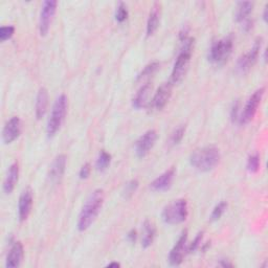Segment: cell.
Returning <instances> with one entry per match:
<instances>
[{
	"label": "cell",
	"instance_id": "5bb4252c",
	"mask_svg": "<svg viewBox=\"0 0 268 268\" xmlns=\"http://www.w3.org/2000/svg\"><path fill=\"white\" fill-rule=\"evenodd\" d=\"M66 159L65 155L61 154L58 155L53 161L48 171V179L53 184L60 182L62 177H63L66 168Z\"/></svg>",
	"mask_w": 268,
	"mask_h": 268
},
{
	"label": "cell",
	"instance_id": "d4e9b609",
	"mask_svg": "<svg viewBox=\"0 0 268 268\" xmlns=\"http://www.w3.org/2000/svg\"><path fill=\"white\" fill-rule=\"evenodd\" d=\"M159 66H160V64L158 63V62H152V63L148 64L145 68L141 70V72L137 76V80L142 81V80H146V79L152 77L158 70Z\"/></svg>",
	"mask_w": 268,
	"mask_h": 268
},
{
	"label": "cell",
	"instance_id": "484cf974",
	"mask_svg": "<svg viewBox=\"0 0 268 268\" xmlns=\"http://www.w3.org/2000/svg\"><path fill=\"white\" fill-rule=\"evenodd\" d=\"M260 163H261V160H260V155L258 153L251 155L246 164L247 171H249L250 173H257L260 169Z\"/></svg>",
	"mask_w": 268,
	"mask_h": 268
},
{
	"label": "cell",
	"instance_id": "9a60e30c",
	"mask_svg": "<svg viewBox=\"0 0 268 268\" xmlns=\"http://www.w3.org/2000/svg\"><path fill=\"white\" fill-rule=\"evenodd\" d=\"M174 177H175V169H170L162 173L156 179H154L150 184V189L154 192L167 191L171 188Z\"/></svg>",
	"mask_w": 268,
	"mask_h": 268
},
{
	"label": "cell",
	"instance_id": "ba28073f",
	"mask_svg": "<svg viewBox=\"0 0 268 268\" xmlns=\"http://www.w3.org/2000/svg\"><path fill=\"white\" fill-rule=\"evenodd\" d=\"M57 6L58 3L56 0H46V2L43 3L39 19V32L41 36L47 35L57 10Z\"/></svg>",
	"mask_w": 268,
	"mask_h": 268
},
{
	"label": "cell",
	"instance_id": "d6a6232c",
	"mask_svg": "<svg viewBox=\"0 0 268 268\" xmlns=\"http://www.w3.org/2000/svg\"><path fill=\"white\" fill-rule=\"evenodd\" d=\"M90 172H91V166H90V163H85L83 164V166H82L81 170H80V178L81 179H86L88 178V176L90 175Z\"/></svg>",
	"mask_w": 268,
	"mask_h": 268
},
{
	"label": "cell",
	"instance_id": "f546056e",
	"mask_svg": "<svg viewBox=\"0 0 268 268\" xmlns=\"http://www.w3.org/2000/svg\"><path fill=\"white\" fill-rule=\"evenodd\" d=\"M184 132H185V127L181 126L179 128H177L171 135V138H170V141L172 145H177V143H179L181 141V139L183 138V135H184Z\"/></svg>",
	"mask_w": 268,
	"mask_h": 268
},
{
	"label": "cell",
	"instance_id": "4dcf8cb0",
	"mask_svg": "<svg viewBox=\"0 0 268 268\" xmlns=\"http://www.w3.org/2000/svg\"><path fill=\"white\" fill-rule=\"evenodd\" d=\"M14 32L15 28L13 26L2 27V29H0V40H2L3 42L6 40H9L14 35Z\"/></svg>",
	"mask_w": 268,
	"mask_h": 268
},
{
	"label": "cell",
	"instance_id": "8fae6325",
	"mask_svg": "<svg viewBox=\"0 0 268 268\" xmlns=\"http://www.w3.org/2000/svg\"><path fill=\"white\" fill-rule=\"evenodd\" d=\"M157 139L155 130H149L143 133L135 143V152L138 157H145L154 147Z\"/></svg>",
	"mask_w": 268,
	"mask_h": 268
},
{
	"label": "cell",
	"instance_id": "44dd1931",
	"mask_svg": "<svg viewBox=\"0 0 268 268\" xmlns=\"http://www.w3.org/2000/svg\"><path fill=\"white\" fill-rule=\"evenodd\" d=\"M156 235V229L155 225L149 221L146 220L143 222L142 225V237H141V245L143 249H148L149 246L152 245Z\"/></svg>",
	"mask_w": 268,
	"mask_h": 268
},
{
	"label": "cell",
	"instance_id": "8d00e7d4",
	"mask_svg": "<svg viewBox=\"0 0 268 268\" xmlns=\"http://www.w3.org/2000/svg\"><path fill=\"white\" fill-rule=\"evenodd\" d=\"M267 6L265 7V10H264V15H263V18H264V20H265V21H266V20H267Z\"/></svg>",
	"mask_w": 268,
	"mask_h": 268
},
{
	"label": "cell",
	"instance_id": "d590c367",
	"mask_svg": "<svg viewBox=\"0 0 268 268\" xmlns=\"http://www.w3.org/2000/svg\"><path fill=\"white\" fill-rule=\"evenodd\" d=\"M221 266H223V267H232L233 266V264H231V263H229V262H225L224 260L221 262Z\"/></svg>",
	"mask_w": 268,
	"mask_h": 268
},
{
	"label": "cell",
	"instance_id": "cb8c5ba5",
	"mask_svg": "<svg viewBox=\"0 0 268 268\" xmlns=\"http://www.w3.org/2000/svg\"><path fill=\"white\" fill-rule=\"evenodd\" d=\"M111 162V155L109 153H107L106 151L102 150L99 154V157L96 159V162H95V168L98 171H105L108 167L109 164Z\"/></svg>",
	"mask_w": 268,
	"mask_h": 268
},
{
	"label": "cell",
	"instance_id": "30bf717a",
	"mask_svg": "<svg viewBox=\"0 0 268 268\" xmlns=\"http://www.w3.org/2000/svg\"><path fill=\"white\" fill-rule=\"evenodd\" d=\"M187 242H188V231H183L170 252L169 255V262L173 266H178L181 264L183 261L184 255L188 253V247H187Z\"/></svg>",
	"mask_w": 268,
	"mask_h": 268
},
{
	"label": "cell",
	"instance_id": "603a6c76",
	"mask_svg": "<svg viewBox=\"0 0 268 268\" xmlns=\"http://www.w3.org/2000/svg\"><path fill=\"white\" fill-rule=\"evenodd\" d=\"M159 26V12L157 8L150 13L147 21V36H152Z\"/></svg>",
	"mask_w": 268,
	"mask_h": 268
},
{
	"label": "cell",
	"instance_id": "4fadbf2b",
	"mask_svg": "<svg viewBox=\"0 0 268 268\" xmlns=\"http://www.w3.org/2000/svg\"><path fill=\"white\" fill-rule=\"evenodd\" d=\"M172 88L173 84L171 82L162 84L154 94V98L152 100V107L155 110H161L164 106L167 105L171 95H172Z\"/></svg>",
	"mask_w": 268,
	"mask_h": 268
},
{
	"label": "cell",
	"instance_id": "ac0fdd59",
	"mask_svg": "<svg viewBox=\"0 0 268 268\" xmlns=\"http://www.w3.org/2000/svg\"><path fill=\"white\" fill-rule=\"evenodd\" d=\"M47 106H48V92L46 88L42 87L39 89L36 99L35 112H36V117L38 119H41L44 116Z\"/></svg>",
	"mask_w": 268,
	"mask_h": 268
},
{
	"label": "cell",
	"instance_id": "3957f363",
	"mask_svg": "<svg viewBox=\"0 0 268 268\" xmlns=\"http://www.w3.org/2000/svg\"><path fill=\"white\" fill-rule=\"evenodd\" d=\"M182 46L181 50L177 56V59L175 61V64L172 70L171 75V83L177 84L184 78L185 74L188 71L189 64L191 61V56L193 52V46H194V39L193 38H185L184 40L181 41Z\"/></svg>",
	"mask_w": 268,
	"mask_h": 268
},
{
	"label": "cell",
	"instance_id": "f1b7e54d",
	"mask_svg": "<svg viewBox=\"0 0 268 268\" xmlns=\"http://www.w3.org/2000/svg\"><path fill=\"white\" fill-rule=\"evenodd\" d=\"M226 208H228V203L224 202V201H222V202H220L219 204H217L216 207H215V209H214L213 212H212L211 220H212V221H217V220H219V219L221 218V216L223 215V213L225 212Z\"/></svg>",
	"mask_w": 268,
	"mask_h": 268
},
{
	"label": "cell",
	"instance_id": "8992f818",
	"mask_svg": "<svg viewBox=\"0 0 268 268\" xmlns=\"http://www.w3.org/2000/svg\"><path fill=\"white\" fill-rule=\"evenodd\" d=\"M234 46V40L232 36L220 39L213 43L210 53L209 60L212 63L222 64L230 57Z\"/></svg>",
	"mask_w": 268,
	"mask_h": 268
},
{
	"label": "cell",
	"instance_id": "7402d4cb",
	"mask_svg": "<svg viewBox=\"0 0 268 268\" xmlns=\"http://www.w3.org/2000/svg\"><path fill=\"white\" fill-rule=\"evenodd\" d=\"M254 4L250 2H244V3H239L237 7V12H236V20L239 22H243L247 19V17L250 16V14L253 12Z\"/></svg>",
	"mask_w": 268,
	"mask_h": 268
},
{
	"label": "cell",
	"instance_id": "2e32d148",
	"mask_svg": "<svg viewBox=\"0 0 268 268\" xmlns=\"http://www.w3.org/2000/svg\"><path fill=\"white\" fill-rule=\"evenodd\" d=\"M33 207V194L30 189L25 190L19 198L18 214L20 221H26L31 214Z\"/></svg>",
	"mask_w": 268,
	"mask_h": 268
},
{
	"label": "cell",
	"instance_id": "4316f807",
	"mask_svg": "<svg viewBox=\"0 0 268 268\" xmlns=\"http://www.w3.org/2000/svg\"><path fill=\"white\" fill-rule=\"evenodd\" d=\"M128 18V10L125 4L119 3V5L116 8V12H115V19L116 21L121 23L124 21H126Z\"/></svg>",
	"mask_w": 268,
	"mask_h": 268
},
{
	"label": "cell",
	"instance_id": "ffe728a7",
	"mask_svg": "<svg viewBox=\"0 0 268 268\" xmlns=\"http://www.w3.org/2000/svg\"><path fill=\"white\" fill-rule=\"evenodd\" d=\"M151 85L149 83L142 85L140 87V89L137 91V93L135 94V96L133 98L132 101V105L134 108L136 109H141L143 107H146L148 105V100L150 96V92H151Z\"/></svg>",
	"mask_w": 268,
	"mask_h": 268
},
{
	"label": "cell",
	"instance_id": "1f68e13d",
	"mask_svg": "<svg viewBox=\"0 0 268 268\" xmlns=\"http://www.w3.org/2000/svg\"><path fill=\"white\" fill-rule=\"evenodd\" d=\"M202 239H203V233H199L196 238L194 239V241L188 246V253H194L196 252L200 245H201V242H202Z\"/></svg>",
	"mask_w": 268,
	"mask_h": 268
},
{
	"label": "cell",
	"instance_id": "5b68a950",
	"mask_svg": "<svg viewBox=\"0 0 268 268\" xmlns=\"http://www.w3.org/2000/svg\"><path fill=\"white\" fill-rule=\"evenodd\" d=\"M188 217V203L184 199H178L163 209L161 218L167 224H179Z\"/></svg>",
	"mask_w": 268,
	"mask_h": 268
},
{
	"label": "cell",
	"instance_id": "d6986e66",
	"mask_svg": "<svg viewBox=\"0 0 268 268\" xmlns=\"http://www.w3.org/2000/svg\"><path fill=\"white\" fill-rule=\"evenodd\" d=\"M18 177H19V166L17 162H15L11 164V167L9 168L7 176L4 181V191L6 194H11L14 191L16 183L18 182Z\"/></svg>",
	"mask_w": 268,
	"mask_h": 268
},
{
	"label": "cell",
	"instance_id": "6da1fadb",
	"mask_svg": "<svg viewBox=\"0 0 268 268\" xmlns=\"http://www.w3.org/2000/svg\"><path fill=\"white\" fill-rule=\"evenodd\" d=\"M104 191L95 190L92 192L87 200L85 201L83 209H82L79 220H78V230L80 232H84L90 228V225L95 221L99 216L103 203H104Z\"/></svg>",
	"mask_w": 268,
	"mask_h": 268
},
{
	"label": "cell",
	"instance_id": "9c48e42d",
	"mask_svg": "<svg viewBox=\"0 0 268 268\" xmlns=\"http://www.w3.org/2000/svg\"><path fill=\"white\" fill-rule=\"evenodd\" d=\"M262 38H258L255 41V44L254 46L250 50L249 53H246L245 55H243L242 57H240V59L238 60V64H237V69L241 72V74H245L249 71L257 62L259 54H260V50L262 47Z\"/></svg>",
	"mask_w": 268,
	"mask_h": 268
},
{
	"label": "cell",
	"instance_id": "e0dca14e",
	"mask_svg": "<svg viewBox=\"0 0 268 268\" xmlns=\"http://www.w3.org/2000/svg\"><path fill=\"white\" fill-rule=\"evenodd\" d=\"M25 255V250L23 245L21 242H14L12 245L11 250L7 256V261H6V266L8 268H15L20 266L23 259Z\"/></svg>",
	"mask_w": 268,
	"mask_h": 268
},
{
	"label": "cell",
	"instance_id": "836d02e7",
	"mask_svg": "<svg viewBox=\"0 0 268 268\" xmlns=\"http://www.w3.org/2000/svg\"><path fill=\"white\" fill-rule=\"evenodd\" d=\"M127 239L130 243H135L136 239H137V233L135 230H131L128 235H127Z\"/></svg>",
	"mask_w": 268,
	"mask_h": 268
},
{
	"label": "cell",
	"instance_id": "83f0119b",
	"mask_svg": "<svg viewBox=\"0 0 268 268\" xmlns=\"http://www.w3.org/2000/svg\"><path fill=\"white\" fill-rule=\"evenodd\" d=\"M138 189V181L136 179H132L130 181H128L125 187H124V196H125V198H130L135 192L136 190Z\"/></svg>",
	"mask_w": 268,
	"mask_h": 268
},
{
	"label": "cell",
	"instance_id": "277c9868",
	"mask_svg": "<svg viewBox=\"0 0 268 268\" xmlns=\"http://www.w3.org/2000/svg\"><path fill=\"white\" fill-rule=\"evenodd\" d=\"M67 106H68L67 96L65 94H61L55 102L51 116L47 121L46 132L50 137L54 136L60 130L62 124H63L65 119Z\"/></svg>",
	"mask_w": 268,
	"mask_h": 268
},
{
	"label": "cell",
	"instance_id": "7c38bea8",
	"mask_svg": "<svg viewBox=\"0 0 268 268\" xmlns=\"http://www.w3.org/2000/svg\"><path fill=\"white\" fill-rule=\"evenodd\" d=\"M21 133V119L18 116H13L3 130V140L5 143H12Z\"/></svg>",
	"mask_w": 268,
	"mask_h": 268
},
{
	"label": "cell",
	"instance_id": "e575fe53",
	"mask_svg": "<svg viewBox=\"0 0 268 268\" xmlns=\"http://www.w3.org/2000/svg\"><path fill=\"white\" fill-rule=\"evenodd\" d=\"M108 267H119L120 266V264L119 263H117V262H111V263H109L108 265H107Z\"/></svg>",
	"mask_w": 268,
	"mask_h": 268
},
{
	"label": "cell",
	"instance_id": "7a4b0ae2",
	"mask_svg": "<svg viewBox=\"0 0 268 268\" xmlns=\"http://www.w3.org/2000/svg\"><path fill=\"white\" fill-rule=\"evenodd\" d=\"M220 161V152L216 147H204L194 151L190 156L192 167L200 172L214 170Z\"/></svg>",
	"mask_w": 268,
	"mask_h": 268
},
{
	"label": "cell",
	"instance_id": "52a82bcc",
	"mask_svg": "<svg viewBox=\"0 0 268 268\" xmlns=\"http://www.w3.org/2000/svg\"><path fill=\"white\" fill-rule=\"evenodd\" d=\"M264 92H265V88L261 87L258 90H256L249 99V101H247L245 107L243 108V111L239 114L238 119L241 125H246V124H249L250 121L253 120V118L257 113L259 105L261 104Z\"/></svg>",
	"mask_w": 268,
	"mask_h": 268
}]
</instances>
